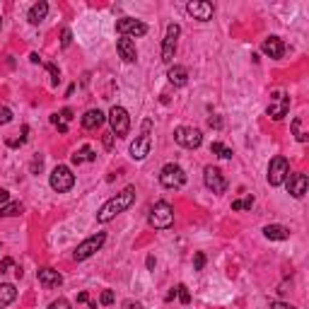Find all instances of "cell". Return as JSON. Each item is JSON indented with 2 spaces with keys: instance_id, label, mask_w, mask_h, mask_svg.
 Wrapping results in <instances>:
<instances>
[{
  "instance_id": "cb8c5ba5",
  "label": "cell",
  "mask_w": 309,
  "mask_h": 309,
  "mask_svg": "<svg viewBox=\"0 0 309 309\" xmlns=\"http://www.w3.org/2000/svg\"><path fill=\"white\" fill-rule=\"evenodd\" d=\"M70 160H73V165L80 167L82 162H94V160H97V154H94V150H92L89 145H85V147H80V150H77Z\"/></svg>"
},
{
  "instance_id": "277c9868",
  "label": "cell",
  "mask_w": 309,
  "mask_h": 309,
  "mask_svg": "<svg viewBox=\"0 0 309 309\" xmlns=\"http://www.w3.org/2000/svg\"><path fill=\"white\" fill-rule=\"evenodd\" d=\"M48 184H51V188H54L56 193H66V191H70V188L75 186V174L70 172V167L58 165L54 172H51Z\"/></svg>"
},
{
  "instance_id": "83f0119b",
  "label": "cell",
  "mask_w": 309,
  "mask_h": 309,
  "mask_svg": "<svg viewBox=\"0 0 309 309\" xmlns=\"http://www.w3.org/2000/svg\"><path fill=\"white\" fill-rule=\"evenodd\" d=\"M254 205V196H246V198L232 200V210H251Z\"/></svg>"
},
{
  "instance_id": "c3c4849f",
  "label": "cell",
  "mask_w": 309,
  "mask_h": 309,
  "mask_svg": "<svg viewBox=\"0 0 309 309\" xmlns=\"http://www.w3.org/2000/svg\"><path fill=\"white\" fill-rule=\"evenodd\" d=\"M0 24H3V17H0Z\"/></svg>"
},
{
  "instance_id": "ab89813d",
  "label": "cell",
  "mask_w": 309,
  "mask_h": 309,
  "mask_svg": "<svg viewBox=\"0 0 309 309\" xmlns=\"http://www.w3.org/2000/svg\"><path fill=\"white\" fill-rule=\"evenodd\" d=\"M123 309H143V304H140V302H133V299H126V302H123Z\"/></svg>"
},
{
  "instance_id": "d6986e66",
  "label": "cell",
  "mask_w": 309,
  "mask_h": 309,
  "mask_svg": "<svg viewBox=\"0 0 309 309\" xmlns=\"http://www.w3.org/2000/svg\"><path fill=\"white\" fill-rule=\"evenodd\" d=\"M104 121H107V116H104L99 109H89V111L82 114V121L80 123H82V128H85V131H97Z\"/></svg>"
},
{
  "instance_id": "f1b7e54d",
  "label": "cell",
  "mask_w": 309,
  "mask_h": 309,
  "mask_svg": "<svg viewBox=\"0 0 309 309\" xmlns=\"http://www.w3.org/2000/svg\"><path fill=\"white\" fill-rule=\"evenodd\" d=\"M174 290H177V297H179V302H181V304H188V302H191V292H188L186 285H177Z\"/></svg>"
},
{
  "instance_id": "2e32d148",
  "label": "cell",
  "mask_w": 309,
  "mask_h": 309,
  "mask_svg": "<svg viewBox=\"0 0 309 309\" xmlns=\"http://www.w3.org/2000/svg\"><path fill=\"white\" fill-rule=\"evenodd\" d=\"M116 51L121 56L126 63H135L138 61V48H135V41L128 39V36H121L119 41H116Z\"/></svg>"
},
{
  "instance_id": "74e56055",
  "label": "cell",
  "mask_w": 309,
  "mask_h": 309,
  "mask_svg": "<svg viewBox=\"0 0 309 309\" xmlns=\"http://www.w3.org/2000/svg\"><path fill=\"white\" fill-rule=\"evenodd\" d=\"M58 116H61V121H63V123L73 121V109H68V107H66V109L61 111V114H58Z\"/></svg>"
},
{
  "instance_id": "ba28073f",
  "label": "cell",
  "mask_w": 309,
  "mask_h": 309,
  "mask_svg": "<svg viewBox=\"0 0 309 309\" xmlns=\"http://www.w3.org/2000/svg\"><path fill=\"white\" fill-rule=\"evenodd\" d=\"M179 34H181V27H179L177 22L167 24L165 39H162V61H165L167 66H172V61H174V54H177Z\"/></svg>"
},
{
  "instance_id": "ee69618b",
  "label": "cell",
  "mask_w": 309,
  "mask_h": 309,
  "mask_svg": "<svg viewBox=\"0 0 309 309\" xmlns=\"http://www.w3.org/2000/svg\"><path fill=\"white\" fill-rule=\"evenodd\" d=\"M8 200H10V191H5V188H0V203L5 205Z\"/></svg>"
},
{
  "instance_id": "4fadbf2b",
  "label": "cell",
  "mask_w": 309,
  "mask_h": 309,
  "mask_svg": "<svg viewBox=\"0 0 309 309\" xmlns=\"http://www.w3.org/2000/svg\"><path fill=\"white\" fill-rule=\"evenodd\" d=\"M186 12L193 20H198V22H208V20H213L215 8L208 0H191V3H186Z\"/></svg>"
},
{
  "instance_id": "44dd1931",
  "label": "cell",
  "mask_w": 309,
  "mask_h": 309,
  "mask_svg": "<svg viewBox=\"0 0 309 309\" xmlns=\"http://www.w3.org/2000/svg\"><path fill=\"white\" fill-rule=\"evenodd\" d=\"M46 15H48V3L39 0V3H34L32 8H29V12H27V20H29V24H41L46 20Z\"/></svg>"
},
{
  "instance_id": "7bdbcfd3",
  "label": "cell",
  "mask_w": 309,
  "mask_h": 309,
  "mask_svg": "<svg viewBox=\"0 0 309 309\" xmlns=\"http://www.w3.org/2000/svg\"><path fill=\"white\" fill-rule=\"evenodd\" d=\"M111 145H114V133H107V135H104V147L111 150Z\"/></svg>"
},
{
  "instance_id": "f546056e",
  "label": "cell",
  "mask_w": 309,
  "mask_h": 309,
  "mask_svg": "<svg viewBox=\"0 0 309 309\" xmlns=\"http://www.w3.org/2000/svg\"><path fill=\"white\" fill-rule=\"evenodd\" d=\"M99 304L101 307H109V304H114V290H104L99 295Z\"/></svg>"
},
{
  "instance_id": "6da1fadb",
  "label": "cell",
  "mask_w": 309,
  "mask_h": 309,
  "mask_svg": "<svg viewBox=\"0 0 309 309\" xmlns=\"http://www.w3.org/2000/svg\"><path fill=\"white\" fill-rule=\"evenodd\" d=\"M133 203H135V186H126L121 193H116L114 198H109L101 205L99 213H97V222H101V225H104V222H111L116 215L126 213Z\"/></svg>"
},
{
  "instance_id": "b9f144b4",
  "label": "cell",
  "mask_w": 309,
  "mask_h": 309,
  "mask_svg": "<svg viewBox=\"0 0 309 309\" xmlns=\"http://www.w3.org/2000/svg\"><path fill=\"white\" fill-rule=\"evenodd\" d=\"M271 309H295V307H292V304H287V302H273Z\"/></svg>"
},
{
  "instance_id": "7c38bea8",
  "label": "cell",
  "mask_w": 309,
  "mask_h": 309,
  "mask_svg": "<svg viewBox=\"0 0 309 309\" xmlns=\"http://www.w3.org/2000/svg\"><path fill=\"white\" fill-rule=\"evenodd\" d=\"M116 32L121 34V36H145L147 34V24L140 22V20H133V17H121L119 22H116Z\"/></svg>"
},
{
  "instance_id": "f35d334b",
  "label": "cell",
  "mask_w": 309,
  "mask_h": 309,
  "mask_svg": "<svg viewBox=\"0 0 309 309\" xmlns=\"http://www.w3.org/2000/svg\"><path fill=\"white\" fill-rule=\"evenodd\" d=\"M208 126H210V128H215V131H220V128H222V121L218 119V116H210V119H208Z\"/></svg>"
},
{
  "instance_id": "d590c367",
  "label": "cell",
  "mask_w": 309,
  "mask_h": 309,
  "mask_svg": "<svg viewBox=\"0 0 309 309\" xmlns=\"http://www.w3.org/2000/svg\"><path fill=\"white\" fill-rule=\"evenodd\" d=\"M15 268V261H12L10 256H5L3 261H0V273H8V271H12Z\"/></svg>"
},
{
  "instance_id": "9a60e30c",
  "label": "cell",
  "mask_w": 309,
  "mask_h": 309,
  "mask_svg": "<svg viewBox=\"0 0 309 309\" xmlns=\"http://www.w3.org/2000/svg\"><path fill=\"white\" fill-rule=\"evenodd\" d=\"M285 184H287V193L292 198H302L307 193V174H287Z\"/></svg>"
},
{
  "instance_id": "7402d4cb",
  "label": "cell",
  "mask_w": 309,
  "mask_h": 309,
  "mask_svg": "<svg viewBox=\"0 0 309 309\" xmlns=\"http://www.w3.org/2000/svg\"><path fill=\"white\" fill-rule=\"evenodd\" d=\"M167 77H169V82H172L174 87H184L188 82V70L184 66H172L169 73H167Z\"/></svg>"
},
{
  "instance_id": "f6af8a7d",
  "label": "cell",
  "mask_w": 309,
  "mask_h": 309,
  "mask_svg": "<svg viewBox=\"0 0 309 309\" xmlns=\"http://www.w3.org/2000/svg\"><path fill=\"white\" fill-rule=\"evenodd\" d=\"M77 302H89L87 292H80V295H77Z\"/></svg>"
},
{
  "instance_id": "5bb4252c",
  "label": "cell",
  "mask_w": 309,
  "mask_h": 309,
  "mask_svg": "<svg viewBox=\"0 0 309 309\" xmlns=\"http://www.w3.org/2000/svg\"><path fill=\"white\" fill-rule=\"evenodd\" d=\"M150 147H152V138H150V133H143L131 143V157L135 162H143L150 154Z\"/></svg>"
},
{
  "instance_id": "52a82bcc",
  "label": "cell",
  "mask_w": 309,
  "mask_h": 309,
  "mask_svg": "<svg viewBox=\"0 0 309 309\" xmlns=\"http://www.w3.org/2000/svg\"><path fill=\"white\" fill-rule=\"evenodd\" d=\"M287 174H290V162H287V157H283V154L273 157L271 165H268V177H266L268 184H271V186H283Z\"/></svg>"
},
{
  "instance_id": "e575fe53",
  "label": "cell",
  "mask_w": 309,
  "mask_h": 309,
  "mask_svg": "<svg viewBox=\"0 0 309 309\" xmlns=\"http://www.w3.org/2000/svg\"><path fill=\"white\" fill-rule=\"evenodd\" d=\"M70 44H73V32H70V29H63V34H61V46L68 48Z\"/></svg>"
},
{
  "instance_id": "836d02e7",
  "label": "cell",
  "mask_w": 309,
  "mask_h": 309,
  "mask_svg": "<svg viewBox=\"0 0 309 309\" xmlns=\"http://www.w3.org/2000/svg\"><path fill=\"white\" fill-rule=\"evenodd\" d=\"M48 309H73V307H70V302H68L66 297H58L56 302H51V307Z\"/></svg>"
},
{
  "instance_id": "d6a6232c",
  "label": "cell",
  "mask_w": 309,
  "mask_h": 309,
  "mask_svg": "<svg viewBox=\"0 0 309 309\" xmlns=\"http://www.w3.org/2000/svg\"><path fill=\"white\" fill-rule=\"evenodd\" d=\"M51 123L58 128V133H68V123L61 121V116H58V114H54V116H51Z\"/></svg>"
},
{
  "instance_id": "603a6c76",
  "label": "cell",
  "mask_w": 309,
  "mask_h": 309,
  "mask_svg": "<svg viewBox=\"0 0 309 309\" xmlns=\"http://www.w3.org/2000/svg\"><path fill=\"white\" fill-rule=\"evenodd\" d=\"M15 297H17V290H15V285H10V283H3V285H0V309L10 307L12 302H15Z\"/></svg>"
},
{
  "instance_id": "3957f363",
  "label": "cell",
  "mask_w": 309,
  "mask_h": 309,
  "mask_svg": "<svg viewBox=\"0 0 309 309\" xmlns=\"http://www.w3.org/2000/svg\"><path fill=\"white\" fill-rule=\"evenodd\" d=\"M104 242H107V234H104V232L92 234V237H87L85 242H80L75 246V254H73V259H75V261H87L89 256H94L101 246H104Z\"/></svg>"
},
{
  "instance_id": "d4e9b609",
  "label": "cell",
  "mask_w": 309,
  "mask_h": 309,
  "mask_svg": "<svg viewBox=\"0 0 309 309\" xmlns=\"http://www.w3.org/2000/svg\"><path fill=\"white\" fill-rule=\"evenodd\" d=\"M24 210V205L20 200H15V203H5L3 208H0V218H15V215H20Z\"/></svg>"
},
{
  "instance_id": "8992f818",
  "label": "cell",
  "mask_w": 309,
  "mask_h": 309,
  "mask_svg": "<svg viewBox=\"0 0 309 309\" xmlns=\"http://www.w3.org/2000/svg\"><path fill=\"white\" fill-rule=\"evenodd\" d=\"M160 184L165 188H181L186 184V172L181 169L179 165L174 162H169V165L162 167V172H160Z\"/></svg>"
},
{
  "instance_id": "7a4b0ae2",
  "label": "cell",
  "mask_w": 309,
  "mask_h": 309,
  "mask_svg": "<svg viewBox=\"0 0 309 309\" xmlns=\"http://www.w3.org/2000/svg\"><path fill=\"white\" fill-rule=\"evenodd\" d=\"M147 225L154 230H169L174 225V208L167 200H157L147 213Z\"/></svg>"
},
{
  "instance_id": "8fae6325",
  "label": "cell",
  "mask_w": 309,
  "mask_h": 309,
  "mask_svg": "<svg viewBox=\"0 0 309 309\" xmlns=\"http://www.w3.org/2000/svg\"><path fill=\"white\" fill-rule=\"evenodd\" d=\"M203 181H205V186L213 191V193H225L227 191V179L222 174L218 167H205L203 169Z\"/></svg>"
},
{
  "instance_id": "8d00e7d4",
  "label": "cell",
  "mask_w": 309,
  "mask_h": 309,
  "mask_svg": "<svg viewBox=\"0 0 309 309\" xmlns=\"http://www.w3.org/2000/svg\"><path fill=\"white\" fill-rule=\"evenodd\" d=\"M203 266H205V254L198 251V254L193 256V268H196V271H203Z\"/></svg>"
},
{
  "instance_id": "e0dca14e",
  "label": "cell",
  "mask_w": 309,
  "mask_h": 309,
  "mask_svg": "<svg viewBox=\"0 0 309 309\" xmlns=\"http://www.w3.org/2000/svg\"><path fill=\"white\" fill-rule=\"evenodd\" d=\"M36 280L44 287H61L63 285V276H61L58 271H54V268H39V271H36Z\"/></svg>"
},
{
  "instance_id": "bcb514c9",
  "label": "cell",
  "mask_w": 309,
  "mask_h": 309,
  "mask_svg": "<svg viewBox=\"0 0 309 309\" xmlns=\"http://www.w3.org/2000/svg\"><path fill=\"white\" fill-rule=\"evenodd\" d=\"M29 61H32V63H41V58H39V54H32V56H29Z\"/></svg>"
},
{
  "instance_id": "9c48e42d",
  "label": "cell",
  "mask_w": 309,
  "mask_h": 309,
  "mask_svg": "<svg viewBox=\"0 0 309 309\" xmlns=\"http://www.w3.org/2000/svg\"><path fill=\"white\" fill-rule=\"evenodd\" d=\"M174 140L181 147H186V150H196V147L203 145V133L198 128H193V126H179L174 131Z\"/></svg>"
},
{
  "instance_id": "4316f807",
  "label": "cell",
  "mask_w": 309,
  "mask_h": 309,
  "mask_svg": "<svg viewBox=\"0 0 309 309\" xmlns=\"http://www.w3.org/2000/svg\"><path fill=\"white\" fill-rule=\"evenodd\" d=\"M210 152L218 154V157H222V160H232V150L227 147V145H222V143H213L210 145Z\"/></svg>"
},
{
  "instance_id": "484cf974",
  "label": "cell",
  "mask_w": 309,
  "mask_h": 309,
  "mask_svg": "<svg viewBox=\"0 0 309 309\" xmlns=\"http://www.w3.org/2000/svg\"><path fill=\"white\" fill-rule=\"evenodd\" d=\"M292 133H295V138H297L299 143H307L309 133L304 131V126H302V119H295V121H292Z\"/></svg>"
},
{
  "instance_id": "1f68e13d",
  "label": "cell",
  "mask_w": 309,
  "mask_h": 309,
  "mask_svg": "<svg viewBox=\"0 0 309 309\" xmlns=\"http://www.w3.org/2000/svg\"><path fill=\"white\" fill-rule=\"evenodd\" d=\"M12 121V111L8 107H0V126H5V123Z\"/></svg>"
},
{
  "instance_id": "5b68a950",
  "label": "cell",
  "mask_w": 309,
  "mask_h": 309,
  "mask_svg": "<svg viewBox=\"0 0 309 309\" xmlns=\"http://www.w3.org/2000/svg\"><path fill=\"white\" fill-rule=\"evenodd\" d=\"M107 119H109L111 133L116 138H126L128 135V131H131V116H128V111L123 109V107H111Z\"/></svg>"
},
{
  "instance_id": "7dc6e473",
  "label": "cell",
  "mask_w": 309,
  "mask_h": 309,
  "mask_svg": "<svg viewBox=\"0 0 309 309\" xmlns=\"http://www.w3.org/2000/svg\"><path fill=\"white\" fill-rule=\"evenodd\" d=\"M145 264H147V268H154V256H147V261H145Z\"/></svg>"
},
{
  "instance_id": "ac0fdd59",
  "label": "cell",
  "mask_w": 309,
  "mask_h": 309,
  "mask_svg": "<svg viewBox=\"0 0 309 309\" xmlns=\"http://www.w3.org/2000/svg\"><path fill=\"white\" fill-rule=\"evenodd\" d=\"M261 51H264L268 58H283V56H285V44H283V39H278V36H268L264 44H261Z\"/></svg>"
},
{
  "instance_id": "ffe728a7",
  "label": "cell",
  "mask_w": 309,
  "mask_h": 309,
  "mask_svg": "<svg viewBox=\"0 0 309 309\" xmlns=\"http://www.w3.org/2000/svg\"><path fill=\"white\" fill-rule=\"evenodd\" d=\"M264 237L271 239V242H285V239H290V230L285 225H266Z\"/></svg>"
},
{
  "instance_id": "30bf717a",
  "label": "cell",
  "mask_w": 309,
  "mask_h": 309,
  "mask_svg": "<svg viewBox=\"0 0 309 309\" xmlns=\"http://www.w3.org/2000/svg\"><path fill=\"white\" fill-rule=\"evenodd\" d=\"M287 111H290V97H287L285 92H273V97H271V104H268V116L273 119V121H283L287 116Z\"/></svg>"
},
{
  "instance_id": "60d3db41",
  "label": "cell",
  "mask_w": 309,
  "mask_h": 309,
  "mask_svg": "<svg viewBox=\"0 0 309 309\" xmlns=\"http://www.w3.org/2000/svg\"><path fill=\"white\" fill-rule=\"evenodd\" d=\"M41 167H44V160H41V157H36V160L32 162V172L34 174H36V172H41Z\"/></svg>"
},
{
  "instance_id": "4dcf8cb0",
  "label": "cell",
  "mask_w": 309,
  "mask_h": 309,
  "mask_svg": "<svg viewBox=\"0 0 309 309\" xmlns=\"http://www.w3.org/2000/svg\"><path fill=\"white\" fill-rule=\"evenodd\" d=\"M46 70H48V75H51V85H58V80H61V73H58L56 63H46Z\"/></svg>"
}]
</instances>
